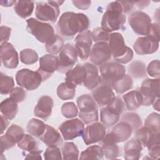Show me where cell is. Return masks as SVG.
<instances>
[{"label": "cell", "instance_id": "d6a6232c", "mask_svg": "<svg viewBox=\"0 0 160 160\" xmlns=\"http://www.w3.org/2000/svg\"><path fill=\"white\" fill-rule=\"evenodd\" d=\"M104 156L102 147L98 145H92L81 152L79 159L101 160L104 159Z\"/></svg>", "mask_w": 160, "mask_h": 160}, {"label": "cell", "instance_id": "680465c9", "mask_svg": "<svg viewBox=\"0 0 160 160\" xmlns=\"http://www.w3.org/2000/svg\"><path fill=\"white\" fill-rule=\"evenodd\" d=\"M42 152V150H37V151H31L29 152L26 156L25 157V159H41V154Z\"/></svg>", "mask_w": 160, "mask_h": 160}, {"label": "cell", "instance_id": "7a4b0ae2", "mask_svg": "<svg viewBox=\"0 0 160 160\" xmlns=\"http://www.w3.org/2000/svg\"><path fill=\"white\" fill-rule=\"evenodd\" d=\"M126 21L119 1L109 2L101 20V28L108 32L122 29Z\"/></svg>", "mask_w": 160, "mask_h": 160}, {"label": "cell", "instance_id": "e575fe53", "mask_svg": "<svg viewBox=\"0 0 160 160\" xmlns=\"http://www.w3.org/2000/svg\"><path fill=\"white\" fill-rule=\"evenodd\" d=\"M129 75L134 78H144L146 76V67L145 64L140 61H132L128 66Z\"/></svg>", "mask_w": 160, "mask_h": 160}, {"label": "cell", "instance_id": "d4e9b609", "mask_svg": "<svg viewBox=\"0 0 160 160\" xmlns=\"http://www.w3.org/2000/svg\"><path fill=\"white\" fill-rule=\"evenodd\" d=\"M39 139L48 146H58L62 143V138L59 131L49 125H47L44 133Z\"/></svg>", "mask_w": 160, "mask_h": 160}, {"label": "cell", "instance_id": "d590c367", "mask_svg": "<svg viewBox=\"0 0 160 160\" xmlns=\"http://www.w3.org/2000/svg\"><path fill=\"white\" fill-rule=\"evenodd\" d=\"M120 116L109 111L106 107L100 109V119L106 128H111L114 126L119 120Z\"/></svg>", "mask_w": 160, "mask_h": 160}, {"label": "cell", "instance_id": "3957f363", "mask_svg": "<svg viewBox=\"0 0 160 160\" xmlns=\"http://www.w3.org/2000/svg\"><path fill=\"white\" fill-rule=\"evenodd\" d=\"M108 44L114 61L122 64L128 63L132 59L133 51L126 45L124 39L121 33H110Z\"/></svg>", "mask_w": 160, "mask_h": 160}, {"label": "cell", "instance_id": "cb8c5ba5", "mask_svg": "<svg viewBox=\"0 0 160 160\" xmlns=\"http://www.w3.org/2000/svg\"><path fill=\"white\" fill-rule=\"evenodd\" d=\"M142 146L135 138L131 139L124 146V158L127 160H138L141 156Z\"/></svg>", "mask_w": 160, "mask_h": 160}, {"label": "cell", "instance_id": "be15d7a7", "mask_svg": "<svg viewBox=\"0 0 160 160\" xmlns=\"http://www.w3.org/2000/svg\"><path fill=\"white\" fill-rule=\"evenodd\" d=\"M152 106H153V108L156 110L157 111H159V98H157L154 102L152 103Z\"/></svg>", "mask_w": 160, "mask_h": 160}, {"label": "cell", "instance_id": "9a60e30c", "mask_svg": "<svg viewBox=\"0 0 160 160\" xmlns=\"http://www.w3.org/2000/svg\"><path fill=\"white\" fill-rule=\"evenodd\" d=\"M111 58L112 55L108 42H96L92 46L89 56V60L92 64L99 66L109 62Z\"/></svg>", "mask_w": 160, "mask_h": 160}, {"label": "cell", "instance_id": "f907efd6", "mask_svg": "<svg viewBox=\"0 0 160 160\" xmlns=\"http://www.w3.org/2000/svg\"><path fill=\"white\" fill-rule=\"evenodd\" d=\"M146 72L149 76L154 78H159L160 76V64L158 59L153 60L149 63L146 68Z\"/></svg>", "mask_w": 160, "mask_h": 160}, {"label": "cell", "instance_id": "f1b7e54d", "mask_svg": "<svg viewBox=\"0 0 160 160\" xmlns=\"http://www.w3.org/2000/svg\"><path fill=\"white\" fill-rule=\"evenodd\" d=\"M111 88L118 94H122L133 88L132 78L129 74H125L115 81L112 84Z\"/></svg>", "mask_w": 160, "mask_h": 160}, {"label": "cell", "instance_id": "30bf717a", "mask_svg": "<svg viewBox=\"0 0 160 160\" xmlns=\"http://www.w3.org/2000/svg\"><path fill=\"white\" fill-rule=\"evenodd\" d=\"M128 22L136 34L144 36L148 34L152 24L151 19L148 14L141 11H137L130 14Z\"/></svg>", "mask_w": 160, "mask_h": 160}, {"label": "cell", "instance_id": "f546056e", "mask_svg": "<svg viewBox=\"0 0 160 160\" xmlns=\"http://www.w3.org/2000/svg\"><path fill=\"white\" fill-rule=\"evenodd\" d=\"M76 85L66 81L61 83L57 88V95L62 100L72 99L76 94Z\"/></svg>", "mask_w": 160, "mask_h": 160}, {"label": "cell", "instance_id": "ba28073f", "mask_svg": "<svg viewBox=\"0 0 160 160\" xmlns=\"http://www.w3.org/2000/svg\"><path fill=\"white\" fill-rule=\"evenodd\" d=\"M78 54L75 46L70 43L64 44L58 56V67L57 71L66 73L71 69L78 61Z\"/></svg>", "mask_w": 160, "mask_h": 160}, {"label": "cell", "instance_id": "ffe728a7", "mask_svg": "<svg viewBox=\"0 0 160 160\" xmlns=\"http://www.w3.org/2000/svg\"><path fill=\"white\" fill-rule=\"evenodd\" d=\"M54 102L52 98L49 96H41L34 109L35 116L47 120L51 115Z\"/></svg>", "mask_w": 160, "mask_h": 160}, {"label": "cell", "instance_id": "94428289", "mask_svg": "<svg viewBox=\"0 0 160 160\" xmlns=\"http://www.w3.org/2000/svg\"><path fill=\"white\" fill-rule=\"evenodd\" d=\"M134 4L136 5L139 9H144L148 6L150 3L149 1H133Z\"/></svg>", "mask_w": 160, "mask_h": 160}, {"label": "cell", "instance_id": "bcb514c9", "mask_svg": "<svg viewBox=\"0 0 160 160\" xmlns=\"http://www.w3.org/2000/svg\"><path fill=\"white\" fill-rule=\"evenodd\" d=\"M62 115L68 119L76 117L78 114V109L76 104L72 102L64 103L61 108Z\"/></svg>", "mask_w": 160, "mask_h": 160}, {"label": "cell", "instance_id": "6f0895ef", "mask_svg": "<svg viewBox=\"0 0 160 160\" xmlns=\"http://www.w3.org/2000/svg\"><path fill=\"white\" fill-rule=\"evenodd\" d=\"M122 8V11L123 13L124 14L129 13L131 12L133 8H134V2L133 1H119Z\"/></svg>", "mask_w": 160, "mask_h": 160}, {"label": "cell", "instance_id": "ab89813d", "mask_svg": "<svg viewBox=\"0 0 160 160\" xmlns=\"http://www.w3.org/2000/svg\"><path fill=\"white\" fill-rule=\"evenodd\" d=\"M64 46V39H62L58 34H55L54 38L50 42L45 44L46 51L52 55H56L59 54Z\"/></svg>", "mask_w": 160, "mask_h": 160}, {"label": "cell", "instance_id": "60d3db41", "mask_svg": "<svg viewBox=\"0 0 160 160\" xmlns=\"http://www.w3.org/2000/svg\"><path fill=\"white\" fill-rule=\"evenodd\" d=\"M14 88V81L12 77L2 72L0 74V92L1 94H9Z\"/></svg>", "mask_w": 160, "mask_h": 160}, {"label": "cell", "instance_id": "ac0fdd59", "mask_svg": "<svg viewBox=\"0 0 160 160\" xmlns=\"http://www.w3.org/2000/svg\"><path fill=\"white\" fill-rule=\"evenodd\" d=\"M159 42L148 36L139 37L133 44L134 51L140 55L151 54L157 51Z\"/></svg>", "mask_w": 160, "mask_h": 160}, {"label": "cell", "instance_id": "74e56055", "mask_svg": "<svg viewBox=\"0 0 160 160\" xmlns=\"http://www.w3.org/2000/svg\"><path fill=\"white\" fill-rule=\"evenodd\" d=\"M18 146L20 149L29 152L39 149L38 142L34 138V136L30 134H24L22 138L18 142Z\"/></svg>", "mask_w": 160, "mask_h": 160}, {"label": "cell", "instance_id": "681fc988", "mask_svg": "<svg viewBox=\"0 0 160 160\" xmlns=\"http://www.w3.org/2000/svg\"><path fill=\"white\" fill-rule=\"evenodd\" d=\"M44 158L46 160L61 159L62 158V152L58 146H48L44 153Z\"/></svg>", "mask_w": 160, "mask_h": 160}, {"label": "cell", "instance_id": "8fae6325", "mask_svg": "<svg viewBox=\"0 0 160 160\" xmlns=\"http://www.w3.org/2000/svg\"><path fill=\"white\" fill-rule=\"evenodd\" d=\"M143 98L142 106H149L159 98V78L144 79L139 90Z\"/></svg>", "mask_w": 160, "mask_h": 160}, {"label": "cell", "instance_id": "f5cc1de1", "mask_svg": "<svg viewBox=\"0 0 160 160\" xmlns=\"http://www.w3.org/2000/svg\"><path fill=\"white\" fill-rule=\"evenodd\" d=\"M10 97L16 102L23 101L26 97V92L21 87H15L9 93Z\"/></svg>", "mask_w": 160, "mask_h": 160}, {"label": "cell", "instance_id": "7402d4cb", "mask_svg": "<svg viewBox=\"0 0 160 160\" xmlns=\"http://www.w3.org/2000/svg\"><path fill=\"white\" fill-rule=\"evenodd\" d=\"M100 143L102 145L104 156L106 159H114L120 156V149L110 132L106 134Z\"/></svg>", "mask_w": 160, "mask_h": 160}, {"label": "cell", "instance_id": "4fadbf2b", "mask_svg": "<svg viewBox=\"0 0 160 160\" xmlns=\"http://www.w3.org/2000/svg\"><path fill=\"white\" fill-rule=\"evenodd\" d=\"M106 134V127L100 122H94L87 126L82 135L84 142L90 145L101 141Z\"/></svg>", "mask_w": 160, "mask_h": 160}, {"label": "cell", "instance_id": "836d02e7", "mask_svg": "<svg viewBox=\"0 0 160 160\" xmlns=\"http://www.w3.org/2000/svg\"><path fill=\"white\" fill-rule=\"evenodd\" d=\"M146 148L148 149L149 156L152 159H157L160 156L159 132L154 133L149 140Z\"/></svg>", "mask_w": 160, "mask_h": 160}, {"label": "cell", "instance_id": "db71d44e", "mask_svg": "<svg viewBox=\"0 0 160 160\" xmlns=\"http://www.w3.org/2000/svg\"><path fill=\"white\" fill-rule=\"evenodd\" d=\"M146 36L159 42V24L158 22L151 24L149 31Z\"/></svg>", "mask_w": 160, "mask_h": 160}, {"label": "cell", "instance_id": "7c38bea8", "mask_svg": "<svg viewBox=\"0 0 160 160\" xmlns=\"http://www.w3.org/2000/svg\"><path fill=\"white\" fill-rule=\"evenodd\" d=\"M58 128L63 139L66 141L72 140L82 136L85 129L84 122L78 118L71 119L63 122Z\"/></svg>", "mask_w": 160, "mask_h": 160}, {"label": "cell", "instance_id": "6da1fadb", "mask_svg": "<svg viewBox=\"0 0 160 160\" xmlns=\"http://www.w3.org/2000/svg\"><path fill=\"white\" fill-rule=\"evenodd\" d=\"M89 24L88 17L83 13L65 12L57 23L56 30L58 35L62 39L70 40L76 34L86 31Z\"/></svg>", "mask_w": 160, "mask_h": 160}, {"label": "cell", "instance_id": "4dcf8cb0", "mask_svg": "<svg viewBox=\"0 0 160 160\" xmlns=\"http://www.w3.org/2000/svg\"><path fill=\"white\" fill-rule=\"evenodd\" d=\"M34 8V2L32 1H18L14 5L16 13L21 18L25 19L30 16Z\"/></svg>", "mask_w": 160, "mask_h": 160}, {"label": "cell", "instance_id": "5b68a950", "mask_svg": "<svg viewBox=\"0 0 160 160\" xmlns=\"http://www.w3.org/2000/svg\"><path fill=\"white\" fill-rule=\"evenodd\" d=\"M28 31L42 43H48L54 37V29L49 23L42 22L34 18L26 20Z\"/></svg>", "mask_w": 160, "mask_h": 160}, {"label": "cell", "instance_id": "d6986e66", "mask_svg": "<svg viewBox=\"0 0 160 160\" xmlns=\"http://www.w3.org/2000/svg\"><path fill=\"white\" fill-rule=\"evenodd\" d=\"M92 96L99 107L107 106L115 97L112 88L108 85L99 84L92 90Z\"/></svg>", "mask_w": 160, "mask_h": 160}, {"label": "cell", "instance_id": "f6af8a7d", "mask_svg": "<svg viewBox=\"0 0 160 160\" xmlns=\"http://www.w3.org/2000/svg\"><path fill=\"white\" fill-rule=\"evenodd\" d=\"M106 107L109 111L119 116L122 114L126 109L124 101L118 96H115Z\"/></svg>", "mask_w": 160, "mask_h": 160}, {"label": "cell", "instance_id": "83f0119b", "mask_svg": "<svg viewBox=\"0 0 160 160\" xmlns=\"http://www.w3.org/2000/svg\"><path fill=\"white\" fill-rule=\"evenodd\" d=\"M0 109L2 115L11 121L16 117L18 112V102L12 100L11 98H6L1 101Z\"/></svg>", "mask_w": 160, "mask_h": 160}, {"label": "cell", "instance_id": "4316f807", "mask_svg": "<svg viewBox=\"0 0 160 160\" xmlns=\"http://www.w3.org/2000/svg\"><path fill=\"white\" fill-rule=\"evenodd\" d=\"M86 78V70L83 64H77L74 68L66 72V81L81 85Z\"/></svg>", "mask_w": 160, "mask_h": 160}, {"label": "cell", "instance_id": "52a82bcc", "mask_svg": "<svg viewBox=\"0 0 160 160\" xmlns=\"http://www.w3.org/2000/svg\"><path fill=\"white\" fill-rule=\"evenodd\" d=\"M101 79V84L111 87L112 84L126 74L125 67L116 61H109L99 66Z\"/></svg>", "mask_w": 160, "mask_h": 160}, {"label": "cell", "instance_id": "9c48e42d", "mask_svg": "<svg viewBox=\"0 0 160 160\" xmlns=\"http://www.w3.org/2000/svg\"><path fill=\"white\" fill-rule=\"evenodd\" d=\"M16 81L20 87L28 91H32L41 85L42 79L37 71H33L29 69H22L17 72Z\"/></svg>", "mask_w": 160, "mask_h": 160}, {"label": "cell", "instance_id": "91938a15", "mask_svg": "<svg viewBox=\"0 0 160 160\" xmlns=\"http://www.w3.org/2000/svg\"><path fill=\"white\" fill-rule=\"evenodd\" d=\"M9 124V119L6 118L4 116H1V133L2 134Z\"/></svg>", "mask_w": 160, "mask_h": 160}, {"label": "cell", "instance_id": "5bb4252c", "mask_svg": "<svg viewBox=\"0 0 160 160\" xmlns=\"http://www.w3.org/2000/svg\"><path fill=\"white\" fill-rule=\"evenodd\" d=\"M91 32L89 30L79 33L75 38V47L78 57L82 61L87 60L90 56L92 44Z\"/></svg>", "mask_w": 160, "mask_h": 160}, {"label": "cell", "instance_id": "7dc6e473", "mask_svg": "<svg viewBox=\"0 0 160 160\" xmlns=\"http://www.w3.org/2000/svg\"><path fill=\"white\" fill-rule=\"evenodd\" d=\"M6 134L11 137L18 144L24 135V129L17 124H12L8 129Z\"/></svg>", "mask_w": 160, "mask_h": 160}, {"label": "cell", "instance_id": "1f68e13d", "mask_svg": "<svg viewBox=\"0 0 160 160\" xmlns=\"http://www.w3.org/2000/svg\"><path fill=\"white\" fill-rule=\"evenodd\" d=\"M47 125L39 119L32 118L28 122L26 130L32 136L39 138L44 133Z\"/></svg>", "mask_w": 160, "mask_h": 160}, {"label": "cell", "instance_id": "e0dca14e", "mask_svg": "<svg viewBox=\"0 0 160 160\" xmlns=\"http://www.w3.org/2000/svg\"><path fill=\"white\" fill-rule=\"evenodd\" d=\"M1 59L4 66L8 69H15L19 64L18 52L13 45L8 42L1 44Z\"/></svg>", "mask_w": 160, "mask_h": 160}, {"label": "cell", "instance_id": "8d00e7d4", "mask_svg": "<svg viewBox=\"0 0 160 160\" xmlns=\"http://www.w3.org/2000/svg\"><path fill=\"white\" fill-rule=\"evenodd\" d=\"M61 152L64 159H79V150L76 145L72 142H64L61 146Z\"/></svg>", "mask_w": 160, "mask_h": 160}, {"label": "cell", "instance_id": "2e32d148", "mask_svg": "<svg viewBox=\"0 0 160 160\" xmlns=\"http://www.w3.org/2000/svg\"><path fill=\"white\" fill-rule=\"evenodd\" d=\"M58 67V56L51 54H45L39 59V67L37 71L41 76L42 81H45L50 78L55 71H57Z\"/></svg>", "mask_w": 160, "mask_h": 160}, {"label": "cell", "instance_id": "603a6c76", "mask_svg": "<svg viewBox=\"0 0 160 160\" xmlns=\"http://www.w3.org/2000/svg\"><path fill=\"white\" fill-rule=\"evenodd\" d=\"M132 132V128L128 123L125 121H120L119 122L116 123L114 126L110 133L115 141L118 143L129 139Z\"/></svg>", "mask_w": 160, "mask_h": 160}, {"label": "cell", "instance_id": "c3c4849f", "mask_svg": "<svg viewBox=\"0 0 160 160\" xmlns=\"http://www.w3.org/2000/svg\"><path fill=\"white\" fill-rule=\"evenodd\" d=\"M92 40L95 42H108L110 33L104 30L101 27L94 29L91 32Z\"/></svg>", "mask_w": 160, "mask_h": 160}, {"label": "cell", "instance_id": "6125c7cd", "mask_svg": "<svg viewBox=\"0 0 160 160\" xmlns=\"http://www.w3.org/2000/svg\"><path fill=\"white\" fill-rule=\"evenodd\" d=\"M16 1H1L0 4L3 7H10L14 5Z\"/></svg>", "mask_w": 160, "mask_h": 160}, {"label": "cell", "instance_id": "44dd1931", "mask_svg": "<svg viewBox=\"0 0 160 160\" xmlns=\"http://www.w3.org/2000/svg\"><path fill=\"white\" fill-rule=\"evenodd\" d=\"M86 70V78L83 85L89 90H92L101 83V76L98 67L90 62L83 64Z\"/></svg>", "mask_w": 160, "mask_h": 160}, {"label": "cell", "instance_id": "8992f818", "mask_svg": "<svg viewBox=\"0 0 160 160\" xmlns=\"http://www.w3.org/2000/svg\"><path fill=\"white\" fill-rule=\"evenodd\" d=\"M64 1H50L36 3L35 15L37 19L43 22H55L60 14L59 6Z\"/></svg>", "mask_w": 160, "mask_h": 160}, {"label": "cell", "instance_id": "11a10c76", "mask_svg": "<svg viewBox=\"0 0 160 160\" xmlns=\"http://www.w3.org/2000/svg\"><path fill=\"white\" fill-rule=\"evenodd\" d=\"M11 28L6 26H1L0 28V34H1V43L7 42L11 36Z\"/></svg>", "mask_w": 160, "mask_h": 160}, {"label": "cell", "instance_id": "7bdbcfd3", "mask_svg": "<svg viewBox=\"0 0 160 160\" xmlns=\"http://www.w3.org/2000/svg\"><path fill=\"white\" fill-rule=\"evenodd\" d=\"M153 134L154 132L148 128L141 126L135 131V139L145 148Z\"/></svg>", "mask_w": 160, "mask_h": 160}, {"label": "cell", "instance_id": "ee69618b", "mask_svg": "<svg viewBox=\"0 0 160 160\" xmlns=\"http://www.w3.org/2000/svg\"><path fill=\"white\" fill-rule=\"evenodd\" d=\"M20 60L25 64H32L38 60V53L32 49H24L20 52Z\"/></svg>", "mask_w": 160, "mask_h": 160}, {"label": "cell", "instance_id": "816d5d0a", "mask_svg": "<svg viewBox=\"0 0 160 160\" xmlns=\"http://www.w3.org/2000/svg\"><path fill=\"white\" fill-rule=\"evenodd\" d=\"M1 142V153L2 154L5 150H8L14 146H15L16 142L9 135L5 133L4 135H2L0 138Z\"/></svg>", "mask_w": 160, "mask_h": 160}, {"label": "cell", "instance_id": "484cf974", "mask_svg": "<svg viewBox=\"0 0 160 160\" xmlns=\"http://www.w3.org/2000/svg\"><path fill=\"white\" fill-rule=\"evenodd\" d=\"M126 108L129 111L137 110L142 105L143 98L139 91L132 90L122 96Z\"/></svg>", "mask_w": 160, "mask_h": 160}, {"label": "cell", "instance_id": "b9f144b4", "mask_svg": "<svg viewBox=\"0 0 160 160\" xmlns=\"http://www.w3.org/2000/svg\"><path fill=\"white\" fill-rule=\"evenodd\" d=\"M160 116L159 113L152 112L149 114L144 121V126L149 129L154 133L159 132Z\"/></svg>", "mask_w": 160, "mask_h": 160}, {"label": "cell", "instance_id": "f35d334b", "mask_svg": "<svg viewBox=\"0 0 160 160\" xmlns=\"http://www.w3.org/2000/svg\"><path fill=\"white\" fill-rule=\"evenodd\" d=\"M120 121H125L132 128V131H136L142 126V121L138 114L132 112H125L120 118Z\"/></svg>", "mask_w": 160, "mask_h": 160}, {"label": "cell", "instance_id": "9f6ffc18", "mask_svg": "<svg viewBox=\"0 0 160 160\" xmlns=\"http://www.w3.org/2000/svg\"><path fill=\"white\" fill-rule=\"evenodd\" d=\"M72 2L78 9L86 10L89 8L91 4V1H72Z\"/></svg>", "mask_w": 160, "mask_h": 160}, {"label": "cell", "instance_id": "277c9868", "mask_svg": "<svg viewBox=\"0 0 160 160\" xmlns=\"http://www.w3.org/2000/svg\"><path fill=\"white\" fill-rule=\"evenodd\" d=\"M77 105L79 109V116L84 124H89L98 121V104L92 96L85 94L79 96Z\"/></svg>", "mask_w": 160, "mask_h": 160}]
</instances>
